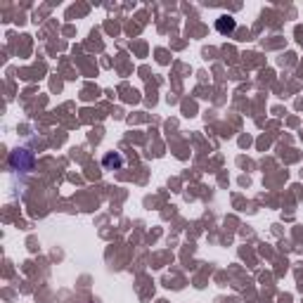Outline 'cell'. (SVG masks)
Returning <instances> with one entry per match:
<instances>
[{"mask_svg":"<svg viewBox=\"0 0 303 303\" xmlns=\"http://www.w3.org/2000/svg\"><path fill=\"white\" fill-rule=\"evenodd\" d=\"M9 161H12V166L19 170H28L31 163H33V159H31V154H28L26 150H14L12 156H9Z\"/></svg>","mask_w":303,"mask_h":303,"instance_id":"obj_1","label":"cell"},{"mask_svg":"<svg viewBox=\"0 0 303 303\" xmlns=\"http://www.w3.org/2000/svg\"><path fill=\"white\" fill-rule=\"evenodd\" d=\"M123 159L119 156V154H109V156H104V166L107 168H112V166H121Z\"/></svg>","mask_w":303,"mask_h":303,"instance_id":"obj_2","label":"cell"},{"mask_svg":"<svg viewBox=\"0 0 303 303\" xmlns=\"http://www.w3.org/2000/svg\"><path fill=\"white\" fill-rule=\"evenodd\" d=\"M218 28H220V31H232V28H235V21H232V19H227V24L225 21H218Z\"/></svg>","mask_w":303,"mask_h":303,"instance_id":"obj_3","label":"cell"}]
</instances>
